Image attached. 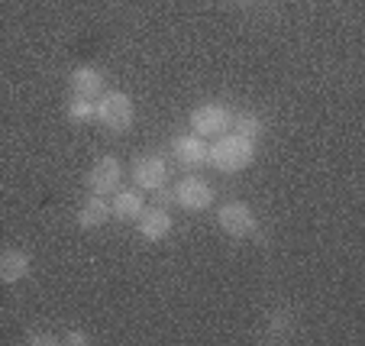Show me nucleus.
I'll use <instances>...</instances> for the list:
<instances>
[{
	"instance_id": "obj_9",
	"label": "nucleus",
	"mask_w": 365,
	"mask_h": 346,
	"mask_svg": "<svg viewBox=\"0 0 365 346\" xmlns=\"http://www.w3.org/2000/svg\"><path fill=\"white\" fill-rule=\"evenodd\" d=\"M207 139L197 136V133H181V136L172 139V156L181 162L185 168H200L207 166Z\"/></svg>"
},
{
	"instance_id": "obj_7",
	"label": "nucleus",
	"mask_w": 365,
	"mask_h": 346,
	"mask_svg": "<svg viewBox=\"0 0 365 346\" xmlns=\"http://www.w3.org/2000/svg\"><path fill=\"white\" fill-rule=\"evenodd\" d=\"M133 181H136L139 191H155V188H162L168 181L165 159H162V156H155V153L136 156V162H133Z\"/></svg>"
},
{
	"instance_id": "obj_3",
	"label": "nucleus",
	"mask_w": 365,
	"mask_h": 346,
	"mask_svg": "<svg viewBox=\"0 0 365 346\" xmlns=\"http://www.w3.org/2000/svg\"><path fill=\"white\" fill-rule=\"evenodd\" d=\"M172 198L181 210L200 214V210H207L210 204H214V188H210V181L200 178V175H185V178L175 185Z\"/></svg>"
},
{
	"instance_id": "obj_12",
	"label": "nucleus",
	"mask_w": 365,
	"mask_h": 346,
	"mask_svg": "<svg viewBox=\"0 0 365 346\" xmlns=\"http://www.w3.org/2000/svg\"><path fill=\"white\" fill-rule=\"evenodd\" d=\"M110 204H107V198H101V194H91L88 201H81V208H78V227L81 230H101L103 223L110 220Z\"/></svg>"
},
{
	"instance_id": "obj_16",
	"label": "nucleus",
	"mask_w": 365,
	"mask_h": 346,
	"mask_svg": "<svg viewBox=\"0 0 365 346\" xmlns=\"http://www.w3.org/2000/svg\"><path fill=\"white\" fill-rule=\"evenodd\" d=\"M291 333V314L288 311H278L275 317L269 320V340H284Z\"/></svg>"
},
{
	"instance_id": "obj_15",
	"label": "nucleus",
	"mask_w": 365,
	"mask_h": 346,
	"mask_svg": "<svg viewBox=\"0 0 365 346\" xmlns=\"http://www.w3.org/2000/svg\"><path fill=\"white\" fill-rule=\"evenodd\" d=\"M65 117H68V123H75V126L91 123V120H94V101L71 94V101L65 104Z\"/></svg>"
},
{
	"instance_id": "obj_11",
	"label": "nucleus",
	"mask_w": 365,
	"mask_h": 346,
	"mask_svg": "<svg viewBox=\"0 0 365 346\" xmlns=\"http://www.w3.org/2000/svg\"><path fill=\"white\" fill-rule=\"evenodd\" d=\"M145 201H143V191L139 188H123L120 185L117 191H113V201H110V214L117 217V220H136L139 214H143Z\"/></svg>"
},
{
	"instance_id": "obj_17",
	"label": "nucleus",
	"mask_w": 365,
	"mask_h": 346,
	"mask_svg": "<svg viewBox=\"0 0 365 346\" xmlns=\"http://www.w3.org/2000/svg\"><path fill=\"white\" fill-rule=\"evenodd\" d=\"M26 343H33V346H56L58 340L52 337V333H29Z\"/></svg>"
},
{
	"instance_id": "obj_14",
	"label": "nucleus",
	"mask_w": 365,
	"mask_h": 346,
	"mask_svg": "<svg viewBox=\"0 0 365 346\" xmlns=\"http://www.w3.org/2000/svg\"><path fill=\"white\" fill-rule=\"evenodd\" d=\"M230 130L236 133V136H242V139H262V133H265V123H262V117L259 113H252V111H242V113H236L233 117V123H230Z\"/></svg>"
},
{
	"instance_id": "obj_6",
	"label": "nucleus",
	"mask_w": 365,
	"mask_h": 346,
	"mask_svg": "<svg viewBox=\"0 0 365 346\" xmlns=\"http://www.w3.org/2000/svg\"><path fill=\"white\" fill-rule=\"evenodd\" d=\"M230 123H233V113L227 111L223 104H200L191 111V130L204 139H217L223 133H230Z\"/></svg>"
},
{
	"instance_id": "obj_5",
	"label": "nucleus",
	"mask_w": 365,
	"mask_h": 346,
	"mask_svg": "<svg viewBox=\"0 0 365 346\" xmlns=\"http://www.w3.org/2000/svg\"><path fill=\"white\" fill-rule=\"evenodd\" d=\"M217 223H220V230L227 236H233V240H246V236H252L255 230H259V220H255L252 208H249L246 201H227L217 210Z\"/></svg>"
},
{
	"instance_id": "obj_18",
	"label": "nucleus",
	"mask_w": 365,
	"mask_h": 346,
	"mask_svg": "<svg viewBox=\"0 0 365 346\" xmlns=\"http://www.w3.org/2000/svg\"><path fill=\"white\" fill-rule=\"evenodd\" d=\"M65 343H71V346H88V343H91V337H84V333L71 330L68 337H65Z\"/></svg>"
},
{
	"instance_id": "obj_2",
	"label": "nucleus",
	"mask_w": 365,
	"mask_h": 346,
	"mask_svg": "<svg viewBox=\"0 0 365 346\" xmlns=\"http://www.w3.org/2000/svg\"><path fill=\"white\" fill-rule=\"evenodd\" d=\"M94 120L103 126L107 133H126L136 120V107L133 101L123 94V91H107L94 101Z\"/></svg>"
},
{
	"instance_id": "obj_4",
	"label": "nucleus",
	"mask_w": 365,
	"mask_h": 346,
	"mask_svg": "<svg viewBox=\"0 0 365 346\" xmlns=\"http://www.w3.org/2000/svg\"><path fill=\"white\" fill-rule=\"evenodd\" d=\"M84 185H88L91 194H101V198L113 194L120 185H123V162H120L117 156H101V159L88 168Z\"/></svg>"
},
{
	"instance_id": "obj_19",
	"label": "nucleus",
	"mask_w": 365,
	"mask_h": 346,
	"mask_svg": "<svg viewBox=\"0 0 365 346\" xmlns=\"http://www.w3.org/2000/svg\"><path fill=\"white\" fill-rule=\"evenodd\" d=\"M240 4H246V0H240Z\"/></svg>"
},
{
	"instance_id": "obj_1",
	"label": "nucleus",
	"mask_w": 365,
	"mask_h": 346,
	"mask_svg": "<svg viewBox=\"0 0 365 346\" xmlns=\"http://www.w3.org/2000/svg\"><path fill=\"white\" fill-rule=\"evenodd\" d=\"M255 159V143L252 139H242L236 133H223L217 136V143L207 149V162L223 175H236L242 168H249Z\"/></svg>"
},
{
	"instance_id": "obj_13",
	"label": "nucleus",
	"mask_w": 365,
	"mask_h": 346,
	"mask_svg": "<svg viewBox=\"0 0 365 346\" xmlns=\"http://www.w3.org/2000/svg\"><path fill=\"white\" fill-rule=\"evenodd\" d=\"M29 269H33L29 253H23V250H4L0 253V282L4 285L23 282V278L29 275Z\"/></svg>"
},
{
	"instance_id": "obj_8",
	"label": "nucleus",
	"mask_w": 365,
	"mask_h": 346,
	"mask_svg": "<svg viewBox=\"0 0 365 346\" xmlns=\"http://www.w3.org/2000/svg\"><path fill=\"white\" fill-rule=\"evenodd\" d=\"M172 214H168L162 204H152V208H143V214L136 217V230L145 243H162L168 233H172Z\"/></svg>"
},
{
	"instance_id": "obj_10",
	"label": "nucleus",
	"mask_w": 365,
	"mask_h": 346,
	"mask_svg": "<svg viewBox=\"0 0 365 346\" xmlns=\"http://www.w3.org/2000/svg\"><path fill=\"white\" fill-rule=\"evenodd\" d=\"M71 94L75 97H88V101H97L103 94V75L94 68V65H81V68L71 71L68 78Z\"/></svg>"
}]
</instances>
